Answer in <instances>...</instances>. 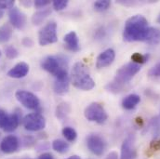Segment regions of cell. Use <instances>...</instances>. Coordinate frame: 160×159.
Returning a JSON list of instances; mask_svg holds the SVG:
<instances>
[{"mask_svg": "<svg viewBox=\"0 0 160 159\" xmlns=\"http://www.w3.org/2000/svg\"><path fill=\"white\" fill-rule=\"evenodd\" d=\"M13 34L12 26L9 23H5L0 26V43H7L11 38Z\"/></svg>", "mask_w": 160, "mask_h": 159, "instance_id": "cell-20", "label": "cell"}, {"mask_svg": "<svg viewBox=\"0 0 160 159\" xmlns=\"http://www.w3.org/2000/svg\"><path fill=\"white\" fill-rule=\"evenodd\" d=\"M63 42H64L65 47L68 50L72 52H78L80 50L79 39L75 31H71L67 33L63 37Z\"/></svg>", "mask_w": 160, "mask_h": 159, "instance_id": "cell-16", "label": "cell"}, {"mask_svg": "<svg viewBox=\"0 0 160 159\" xmlns=\"http://www.w3.org/2000/svg\"><path fill=\"white\" fill-rule=\"evenodd\" d=\"M62 135L68 142H75L78 138V133L75 128L71 127H65L62 128Z\"/></svg>", "mask_w": 160, "mask_h": 159, "instance_id": "cell-23", "label": "cell"}, {"mask_svg": "<svg viewBox=\"0 0 160 159\" xmlns=\"http://www.w3.org/2000/svg\"><path fill=\"white\" fill-rule=\"evenodd\" d=\"M15 98L22 106H24L27 109L38 110L39 108V99L33 92L24 89H19L15 92Z\"/></svg>", "mask_w": 160, "mask_h": 159, "instance_id": "cell-7", "label": "cell"}, {"mask_svg": "<svg viewBox=\"0 0 160 159\" xmlns=\"http://www.w3.org/2000/svg\"><path fill=\"white\" fill-rule=\"evenodd\" d=\"M50 4V1L49 0H36L35 1V7H47L48 5Z\"/></svg>", "mask_w": 160, "mask_h": 159, "instance_id": "cell-34", "label": "cell"}, {"mask_svg": "<svg viewBox=\"0 0 160 159\" xmlns=\"http://www.w3.org/2000/svg\"><path fill=\"white\" fill-rule=\"evenodd\" d=\"M84 116L87 120L98 124H103L108 118L104 107L99 102H91L88 105L84 111Z\"/></svg>", "mask_w": 160, "mask_h": 159, "instance_id": "cell-4", "label": "cell"}, {"mask_svg": "<svg viewBox=\"0 0 160 159\" xmlns=\"http://www.w3.org/2000/svg\"><path fill=\"white\" fill-rule=\"evenodd\" d=\"M38 159H54V157L50 153H44L40 156Z\"/></svg>", "mask_w": 160, "mask_h": 159, "instance_id": "cell-37", "label": "cell"}, {"mask_svg": "<svg viewBox=\"0 0 160 159\" xmlns=\"http://www.w3.org/2000/svg\"><path fill=\"white\" fill-rule=\"evenodd\" d=\"M51 14L50 8H42L35 12L32 16V23L34 25H40Z\"/></svg>", "mask_w": 160, "mask_h": 159, "instance_id": "cell-18", "label": "cell"}, {"mask_svg": "<svg viewBox=\"0 0 160 159\" xmlns=\"http://www.w3.org/2000/svg\"><path fill=\"white\" fill-rule=\"evenodd\" d=\"M148 60V55H143V54H141V53H134L132 56H131V61L132 62L134 63H137V64H142V63H145Z\"/></svg>", "mask_w": 160, "mask_h": 159, "instance_id": "cell-25", "label": "cell"}, {"mask_svg": "<svg viewBox=\"0 0 160 159\" xmlns=\"http://www.w3.org/2000/svg\"><path fill=\"white\" fill-rule=\"evenodd\" d=\"M0 57H1V50H0Z\"/></svg>", "mask_w": 160, "mask_h": 159, "instance_id": "cell-42", "label": "cell"}, {"mask_svg": "<svg viewBox=\"0 0 160 159\" xmlns=\"http://www.w3.org/2000/svg\"><path fill=\"white\" fill-rule=\"evenodd\" d=\"M137 151L135 147V138L128 135L123 142L120 152V159H136Z\"/></svg>", "mask_w": 160, "mask_h": 159, "instance_id": "cell-11", "label": "cell"}, {"mask_svg": "<svg viewBox=\"0 0 160 159\" xmlns=\"http://www.w3.org/2000/svg\"><path fill=\"white\" fill-rule=\"evenodd\" d=\"M5 54L8 59H16L19 56V51L14 46H8L5 48Z\"/></svg>", "mask_w": 160, "mask_h": 159, "instance_id": "cell-26", "label": "cell"}, {"mask_svg": "<svg viewBox=\"0 0 160 159\" xmlns=\"http://www.w3.org/2000/svg\"><path fill=\"white\" fill-rule=\"evenodd\" d=\"M48 148H49V144L48 142H40L39 144L37 146V151L38 152L46 151V150H48Z\"/></svg>", "mask_w": 160, "mask_h": 159, "instance_id": "cell-36", "label": "cell"}, {"mask_svg": "<svg viewBox=\"0 0 160 159\" xmlns=\"http://www.w3.org/2000/svg\"><path fill=\"white\" fill-rule=\"evenodd\" d=\"M158 22L160 23V14H159V16H158Z\"/></svg>", "mask_w": 160, "mask_h": 159, "instance_id": "cell-41", "label": "cell"}, {"mask_svg": "<svg viewBox=\"0 0 160 159\" xmlns=\"http://www.w3.org/2000/svg\"><path fill=\"white\" fill-rule=\"evenodd\" d=\"M22 143H23V145L25 147H31V146H33L36 143V141H35V139L33 137L26 136V137L23 138V142Z\"/></svg>", "mask_w": 160, "mask_h": 159, "instance_id": "cell-32", "label": "cell"}, {"mask_svg": "<svg viewBox=\"0 0 160 159\" xmlns=\"http://www.w3.org/2000/svg\"><path fill=\"white\" fill-rule=\"evenodd\" d=\"M66 159H81L80 158V157L78 156H72V157H68V158Z\"/></svg>", "mask_w": 160, "mask_h": 159, "instance_id": "cell-39", "label": "cell"}, {"mask_svg": "<svg viewBox=\"0 0 160 159\" xmlns=\"http://www.w3.org/2000/svg\"><path fill=\"white\" fill-rule=\"evenodd\" d=\"M54 85L53 89L55 93L59 95H64L69 90V85H70V78L68 76V72L66 69V66H62L55 74H54Z\"/></svg>", "mask_w": 160, "mask_h": 159, "instance_id": "cell-6", "label": "cell"}, {"mask_svg": "<svg viewBox=\"0 0 160 159\" xmlns=\"http://www.w3.org/2000/svg\"><path fill=\"white\" fill-rule=\"evenodd\" d=\"M3 15H4V12H3V10H2V9H0V19L3 17Z\"/></svg>", "mask_w": 160, "mask_h": 159, "instance_id": "cell-40", "label": "cell"}, {"mask_svg": "<svg viewBox=\"0 0 160 159\" xmlns=\"http://www.w3.org/2000/svg\"><path fill=\"white\" fill-rule=\"evenodd\" d=\"M29 71H30L29 64L24 62H18L16 65H14L8 72L7 75H8V77L15 78V79H20V78L25 77L28 75Z\"/></svg>", "mask_w": 160, "mask_h": 159, "instance_id": "cell-15", "label": "cell"}, {"mask_svg": "<svg viewBox=\"0 0 160 159\" xmlns=\"http://www.w3.org/2000/svg\"><path fill=\"white\" fill-rule=\"evenodd\" d=\"M146 43L150 45H158L160 43V29L156 27H149Z\"/></svg>", "mask_w": 160, "mask_h": 159, "instance_id": "cell-21", "label": "cell"}, {"mask_svg": "<svg viewBox=\"0 0 160 159\" xmlns=\"http://www.w3.org/2000/svg\"><path fill=\"white\" fill-rule=\"evenodd\" d=\"M52 6L55 10L61 11V10H63L68 6V1L67 0H55L52 2Z\"/></svg>", "mask_w": 160, "mask_h": 159, "instance_id": "cell-27", "label": "cell"}, {"mask_svg": "<svg viewBox=\"0 0 160 159\" xmlns=\"http://www.w3.org/2000/svg\"><path fill=\"white\" fill-rule=\"evenodd\" d=\"M115 58H116L115 50L113 48H107L98 56L96 61V67L98 69L105 68L113 63Z\"/></svg>", "mask_w": 160, "mask_h": 159, "instance_id": "cell-14", "label": "cell"}, {"mask_svg": "<svg viewBox=\"0 0 160 159\" xmlns=\"http://www.w3.org/2000/svg\"><path fill=\"white\" fill-rule=\"evenodd\" d=\"M71 113V106L67 102H61L55 111V116L59 120H64L68 117Z\"/></svg>", "mask_w": 160, "mask_h": 159, "instance_id": "cell-19", "label": "cell"}, {"mask_svg": "<svg viewBox=\"0 0 160 159\" xmlns=\"http://www.w3.org/2000/svg\"><path fill=\"white\" fill-rule=\"evenodd\" d=\"M110 6L111 2L109 0H98L93 4L94 9L97 11H105L109 8Z\"/></svg>", "mask_w": 160, "mask_h": 159, "instance_id": "cell-24", "label": "cell"}, {"mask_svg": "<svg viewBox=\"0 0 160 159\" xmlns=\"http://www.w3.org/2000/svg\"><path fill=\"white\" fill-rule=\"evenodd\" d=\"M141 102V98L137 94H129L126 96L122 101V107L125 110L134 109Z\"/></svg>", "mask_w": 160, "mask_h": 159, "instance_id": "cell-17", "label": "cell"}, {"mask_svg": "<svg viewBox=\"0 0 160 159\" xmlns=\"http://www.w3.org/2000/svg\"><path fill=\"white\" fill-rule=\"evenodd\" d=\"M15 7L14 0H0V9H11Z\"/></svg>", "mask_w": 160, "mask_h": 159, "instance_id": "cell-29", "label": "cell"}, {"mask_svg": "<svg viewBox=\"0 0 160 159\" xmlns=\"http://www.w3.org/2000/svg\"><path fill=\"white\" fill-rule=\"evenodd\" d=\"M71 80L73 86L80 90L88 91L95 87V81L90 77L88 67L82 62H78L74 64Z\"/></svg>", "mask_w": 160, "mask_h": 159, "instance_id": "cell-3", "label": "cell"}, {"mask_svg": "<svg viewBox=\"0 0 160 159\" xmlns=\"http://www.w3.org/2000/svg\"><path fill=\"white\" fill-rule=\"evenodd\" d=\"M20 146V141L15 135H8L0 142V150L2 153L9 155L15 153Z\"/></svg>", "mask_w": 160, "mask_h": 159, "instance_id": "cell-13", "label": "cell"}, {"mask_svg": "<svg viewBox=\"0 0 160 159\" xmlns=\"http://www.w3.org/2000/svg\"><path fill=\"white\" fill-rule=\"evenodd\" d=\"M151 127H152L153 133L156 135H158L160 133V118L158 117L153 118L151 122Z\"/></svg>", "mask_w": 160, "mask_h": 159, "instance_id": "cell-30", "label": "cell"}, {"mask_svg": "<svg viewBox=\"0 0 160 159\" xmlns=\"http://www.w3.org/2000/svg\"><path fill=\"white\" fill-rule=\"evenodd\" d=\"M22 125L28 131L37 132L43 130L46 127V119L39 112L31 113L25 116L22 119Z\"/></svg>", "mask_w": 160, "mask_h": 159, "instance_id": "cell-8", "label": "cell"}, {"mask_svg": "<svg viewBox=\"0 0 160 159\" xmlns=\"http://www.w3.org/2000/svg\"><path fill=\"white\" fill-rule=\"evenodd\" d=\"M57 27L58 26L55 22H49L44 25L38 33V43L40 46H48L58 41Z\"/></svg>", "mask_w": 160, "mask_h": 159, "instance_id": "cell-5", "label": "cell"}, {"mask_svg": "<svg viewBox=\"0 0 160 159\" xmlns=\"http://www.w3.org/2000/svg\"><path fill=\"white\" fill-rule=\"evenodd\" d=\"M148 21L142 15H134L127 20L124 31L123 39L126 42L143 41L145 42L148 34Z\"/></svg>", "mask_w": 160, "mask_h": 159, "instance_id": "cell-1", "label": "cell"}, {"mask_svg": "<svg viewBox=\"0 0 160 159\" xmlns=\"http://www.w3.org/2000/svg\"><path fill=\"white\" fill-rule=\"evenodd\" d=\"M21 4L25 7H30L33 4V2L32 1H21Z\"/></svg>", "mask_w": 160, "mask_h": 159, "instance_id": "cell-38", "label": "cell"}, {"mask_svg": "<svg viewBox=\"0 0 160 159\" xmlns=\"http://www.w3.org/2000/svg\"><path fill=\"white\" fill-rule=\"evenodd\" d=\"M105 35H106V31H105V29H104L103 27H101V28H99V29H97V30H96L94 37H95L97 39H102V37H105Z\"/></svg>", "mask_w": 160, "mask_h": 159, "instance_id": "cell-33", "label": "cell"}, {"mask_svg": "<svg viewBox=\"0 0 160 159\" xmlns=\"http://www.w3.org/2000/svg\"><path fill=\"white\" fill-rule=\"evenodd\" d=\"M22 44L25 47H32L34 46L35 42H34V40L32 39V38H30V37H24L22 39Z\"/></svg>", "mask_w": 160, "mask_h": 159, "instance_id": "cell-35", "label": "cell"}, {"mask_svg": "<svg viewBox=\"0 0 160 159\" xmlns=\"http://www.w3.org/2000/svg\"><path fill=\"white\" fill-rule=\"evenodd\" d=\"M41 68L46 72L54 76V74L62 67L67 66L66 60L63 56H47L41 61Z\"/></svg>", "mask_w": 160, "mask_h": 159, "instance_id": "cell-9", "label": "cell"}, {"mask_svg": "<svg viewBox=\"0 0 160 159\" xmlns=\"http://www.w3.org/2000/svg\"><path fill=\"white\" fill-rule=\"evenodd\" d=\"M9 116L8 114H7L4 110L0 109V128L1 129H5L8 122V119H9Z\"/></svg>", "mask_w": 160, "mask_h": 159, "instance_id": "cell-28", "label": "cell"}, {"mask_svg": "<svg viewBox=\"0 0 160 159\" xmlns=\"http://www.w3.org/2000/svg\"><path fill=\"white\" fill-rule=\"evenodd\" d=\"M52 148L54 151H56L60 154H65L69 151L70 146H69L68 142H66L65 141L57 139L52 142Z\"/></svg>", "mask_w": 160, "mask_h": 159, "instance_id": "cell-22", "label": "cell"}, {"mask_svg": "<svg viewBox=\"0 0 160 159\" xmlns=\"http://www.w3.org/2000/svg\"><path fill=\"white\" fill-rule=\"evenodd\" d=\"M8 19L10 25L18 30H22L26 25V16L17 7H14L11 9H9Z\"/></svg>", "mask_w": 160, "mask_h": 159, "instance_id": "cell-12", "label": "cell"}, {"mask_svg": "<svg viewBox=\"0 0 160 159\" xmlns=\"http://www.w3.org/2000/svg\"><path fill=\"white\" fill-rule=\"evenodd\" d=\"M87 146L93 155L101 157L105 151L106 143L101 136L97 134H89L87 137Z\"/></svg>", "mask_w": 160, "mask_h": 159, "instance_id": "cell-10", "label": "cell"}, {"mask_svg": "<svg viewBox=\"0 0 160 159\" xmlns=\"http://www.w3.org/2000/svg\"><path fill=\"white\" fill-rule=\"evenodd\" d=\"M148 74L150 77H160V62L157 63L154 67H152Z\"/></svg>", "mask_w": 160, "mask_h": 159, "instance_id": "cell-31", "label": "cell"}, {"mask_svg": "<svg viewBox=\"0 0 160 159\" xmlns=\"http://www.w3.org/2000/svg\"><path fill=\"white\" fill-rule=\"evenodd\" d=\"M141 70V65L132 62H128L121 66L117 72L116 77L112 82L108 83L106 88L114 93L120 92L124 89L125 85L132 79Z\"/></svg>", "mask_w": 160, "mask_h": 159, "instance_id": "cell-2", "label": "cell"}]
</instances>
